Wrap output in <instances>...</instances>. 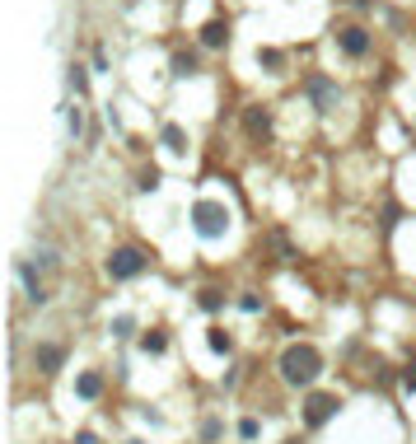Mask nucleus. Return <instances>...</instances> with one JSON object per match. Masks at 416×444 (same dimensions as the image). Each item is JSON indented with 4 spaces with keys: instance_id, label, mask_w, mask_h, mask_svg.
Instances as JSON below:
<instances>
[{
    "instance_id": "nucleus-1",
    "label": "nucleus",
    "mask_w": 416,
    "mask_h": 444,
    "mask_svg": "<svg viewBox=\"0 0 416 444\" xmlns=\"http://www.w3.org/2000/svg\"><path fill=\"white\" fill-rule=\"evenodd\" d=\"M318 374H323V356H318V346H309V341H304V346H290L286 356H281V379L295 384V388H299V384H313Z\"/></svg>"
},
{
    "instance_id": "nucleus-2",
    "label": "nucleus",
    "mask_w": 416,
    "mask_h": 444,
    "mask_svg": "<svg viewBox=\"0 0 416 444\" xmlns=\"http://www.w3.org/2000/svg\"><path fill=\"white\" fill-rule=\"evenodd\" d=\"M145 271V258L136 253V248H117L112 258H108V276H117V281H131V276H140Z\"/></svg>"
},
{
    "instance_id": "nucleus-3",
    "label": "nucleus",
    "mask_w": 416,
    "mask_h": 444,
    "mask_svg": "<svg viewBox=\"0 0 416 444\" xmlns=\"http://www.w3.org/2000/svg\"><path fill=\"white\" fill-rule=\"evenodd\" d=\"M337 42H341V52H346V56H365V52H369V33H365L360 24L337 28Z\"/></svg>"
},
{
    "instance_id": "nucleus-4",
    "label": "nucleus",
    "mask_w": 416,
    "mask_h": 444,
    "mask_svg": "<svg viewBox=\"0 0 416 444\" xmlns=\"http://www.w3.org/2000/svg\"><path fill=\"white\" fill-rule=\"evenodd\" d=\"M337 407H341L337 397H323V393H313V397H309V412H304V421H309V426H323V421L332 417Z\"/></svg>"
},
{
    "instance_id": "nucleus-5",
    "label": "nucleus",
    "mask_w": 416,
    "mask_h": 444,
    "mask_svg": "<svg viewBox=\"0 0 416 444\" xmlns=\"http://www.w3.org/2000/svg\"><path fill=\"white\" fill-rule=\"evenodd\" d=\"M197 225H201V234H215V230L225 225V210L210 206V201H201V206H197Z\"/></svg>"
},
{
    "instance_id": "nucleus-6",
    "label": "nucleus",
    "mask_w": 416,
    "mask_h": 444,
    "mask_svg": "<svg viewBox=\"0 0 416 444\" xmlns=\"http://www.w3.org/2000/svg\"><path fill=\"white\" fill-rule=\"evenodd\" d=\"M309 94L318 99V112H328V108L337 103V89H332V79H323V75L309 79Z\"/></svg>"
},
{
    "instance_id": "nucleus-7",
    "label": "nucleus",
    "mask_w": 416,
    "mask_h": 444,
    "mask_svg": "<svg viewBox=\"0 0 416 444\" xmlns=\"http://www.w3.org/2000/svg\"><path fill=\"white\" fill-rule=\"evenodd\" d=\"M33 365L42 369V374H56L61 369V346H38L33 351Z\"/></svg>"
},
{
    "instance_id": "nucleus-8",
    "label": "nucleus",
    "mask_w": 416,
    "mask_h": 444,
    "mask_svg": "<svg viewBox=\"0 0 416 444\" xmlns=\"http://www.w3.org/2000/svg\"><path fill=\"white\" fill-rule=\"evenodd\" d=\"M201 42H206V47H225V42H230V24H225V19H210V24L201 28Z\"/></svg>"
},
{
    "instance_id": "nucleus-9",
    "label": "nucleus",
    "mask_w": 416,
    "mask_h": 444,
    "mask_svg": "<svg viewBox=\"0 0 416 444\" xmlns=\"http://www.w3.org/2000/svg\"><path fill=\"white\" fill-rule=\"evenodd\" d=\"M19 276H24V286H28V299H33V304H42V299H47V286L33 276V267H28V262H19Z\"/></svg>"
},
{
    "instance_id": "nucleus-10",
    "label": "nucleus",
    "mask_w": 416,
    "mask_h": 444,
    "mask_svg": "<svg viewBox=\"0 0 416 444\" xmlns=\"http://www.w3.org/2000/svg\"><path fill=\"white\" fill-rule=\"evenodd\" d=\"M243 122H248V131H253V136H267V131H271V112H267V108H248V117H243Z\"/></svg>"
},
{
    "instance_id": "nucleus-11",
    "label": "nucleus",
    "mask_w": 416,
    "mask_h": 444,
    "mask_svg": "<svg viewBox=\"0 0 416 444\" xmlns=\"http://www.w3.org/2000/svg\"><path fill=\"white\" fill-rule=\"evenodd\" d=\"M75 388H79V397H99V393H103V379H99V374H84Z\"/></svg>"
},
{
    "instance_id": "nucleus-12",
    "label": "nucleus",
    "mask_w": 416,
    "mask_h": 444,
    "mask_svg": "<svg viewBox=\"0 0 416 444\" xmlns=\"http://www.w3.org/2000/svg\"><path fill=\"white\" fill-rule=\"evenodd\" d=\"M173 75H197V56L178 52V56H173Z\"/></svg>"
},
{
    "instance_id": "nucleus-13",
    "label": "nucleus",
    "mask_w": 416,
    "mask_h": 444,
    "mask_svg": "<svg viewBox=\"0 0 416 444\" xmlns=\"http://www.w3.org/2000/svg\"><path fill=\"white\" fill-rule=\"evenodd\" d=\"M164 145H169V150H182V131L178 127H164Z\"/></svg>"
},
{
    "instance_id": "nucleus-14",
    "label": "nucleus",
    "mask_w": 416,
    "mask_h": 444,
    "mask_svg": "<svg viewBox=\"0 0 416 444\" xmlns=\"http://www.w3.org/2000/svg\"><path fill=\"white\" fill-rule=\"evenodd\" d=\"M140 346H145V351H164V332H145Z\"/></svg>"
},
{
    "instance_id": "nucleus-15",
    "label": "nucleus",
    "mask_w": 416,
    "mask_h": 444,
    "mask_svg": "<svg viewBox=\"0 0 416 444\" xmlns=\"http://www.w3.org/2000/svg\"><path fill=\"white\" fill-rule=\"evenodd\" d=\"M210 346H215V351H230V332L215 328V332H210Z\"/></svg>"
},
{
    "instance_id": "nucleus-16",
    "label": "nucleus",
    "mask_w": 416,
    "mask_h": 444,
    "mask_svg": "<svg viewBox=\"0 0 416 444\" xmlns=\"http://www.w3.org/2000/svg\"><path fill=\"white\" fill-rule=\"evenodd\" d=\"M258 430H262L258 421H243V426H238V435H243V440H258Z\"/></svg>"
},
{
    "instance_id": "nucleus-17",
    "label": "nucleus",
    "mask_w": 416,
    "mask_h": 444,
    "mask_svg": "<svg viewBox=\"0 0 416 444\" xmlns=\"http://www.w3.org/2000/svg\"><path fill=\"white\" fill-rule=\"evenodd\" d=\"M71 89H75V94H84V71H79V66H71Z\"/></svg>"
},
{
    "instance_id": "nucleus-18",
    "label": "nucleus",
    "mask_w": 416,
    "mask_h": 444,
    "mask_svg": "<svg viewBox=\"0 0 416 444\" xmlns=\"http://www.w3.org/2000/svg\"><path fill=\"white\" fill-rule=\"evenodd\" d=\"M79 131H84V112H79V108H71V136H79Z\"/></svg>"
},
{
    "instance_id": "nucleus-19",
    "label": "nucleus",
    "mask_w": 416,
    "mask_h": 444,
    "mask_svg": "<svg viewBox=\"0 0 416 444\" xmlns=\"http://www.w3.org/2000/svg\"><path fill=\"white\" fill-rule=\"evenodd\" d=\"M201 304H206V309H220V290H201Z\"/></svg>"
},
{
    "instance_id": "nucleus-20",
    "label": "nucleus",
    "mask_w": 416,
    "mask_h": 444,
    "mask_svg": "<svg viewBox=\"0 0 416 444\" xmlns=\"http://www.w3.org/2000/svg\"><path fill=\"white\" fill-rule=\"evenodd\" d=\"M402 384H407V388H416V360L407 365V374H402Z\"/></svg>"
},
{
    "instance_id": "nucleus-21",
    "label": "nucleus",
    "mask_w": 416,
    "mask_h": 444,
    "mask_svg": "<svg viewBox=\"0 0 416 444\" xmlns=\"http://www.w3.org/2000/svg\"><path fill=\"white\" fill-rule=\"evenodd\" d=\"M290 444H299V440H290Z\"/></svg>"
}]
</instances>
